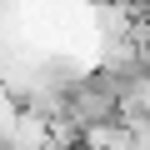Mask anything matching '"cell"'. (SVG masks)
Segmentation results:
<instances>
[{"instance_id": "1", "label": "cell", "mask_w": 150, "mask_h": 150, "mask_svg": "<svg viewBox=\"0 0 150 150\" xmlns=\"http://www.w3.org/2000/svg\"><path fill=\"white\" fill-rule=\"evenodd\" d=\"M95 5H100V10H105V5H125V0H95Z\"/></svg>"}]
</instances>
